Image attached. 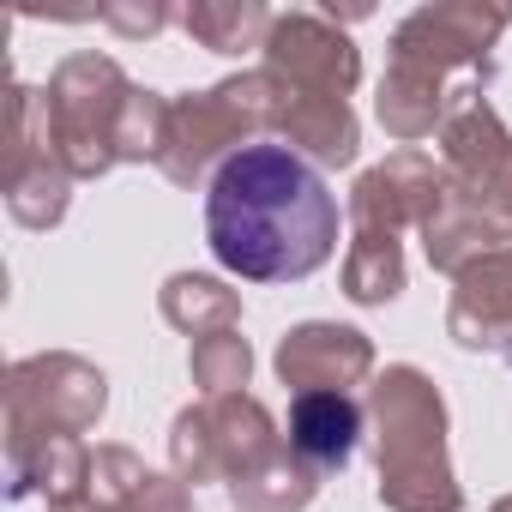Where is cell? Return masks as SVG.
I'll use <instances>...</instances> for the list:
<instances>
[{
	"mask_svg": "<svg viewBox=\"0 0 512 512\" xmlns=\"http://www.w3.org/2000/svg\"><path fill=\"white\" fill-rule=\"evenodd\" d=\"M205 241L241 284H302L338 253V199L308 157L253 139L205 187Z\"/></svg>",
	"mask_w": 512,
	"mask_h": 512,
	"instance_id": "6da1fadb",
	"label": "cell"
},
{
	"mask_svg": "<svg viewBox=\"0 0 512 512\" xmlns=\"http://www.w3.org/2000/svg\"><path fill=\"white\" fill-rule=\"evenodd\" d=\"M368 422L380 446V506L386 512H464V488L446 458L440 386L398 362L368 386Z\"/></svg>",
	"mask_w": 512,
	"mask_h": 512,
	"instance_id": "7a4b0ae2",
	"label": "cell"
},
{
	"mask_svg": "<svg viewBox=\"0 0 512 512\" xmlns=\"http://www.w3.org/2000/svg\"><path fill=\"white\" fill-rule=\"evenodd\" d=\"M43 97H49L55 163L73 181L109 175L121 163V115L133 103V79L109 55H67Z\"/></svg>",
	"mask_w": 512,
	"mask_h": 512,
	"instance_id": "3957f363",
	"label": "cell"
},
{
	"mask_svg": "<svg viewBox=\"0 0 512 512\" xmlns=\"http://www.w3.org/2000/svg\"><path fill=\"white\" fill-rule=\"evenodd\" d=\"M278 452V428L272 410L247 392L229 398H199L175 416L169 428V458L181 482H241L247 470H260Z\"/></svg>",
	"mask_w": 512,
	"mask_h": 512,
	"instance_id": "277c9868",
	"label": "cell"
},
{
	"mask_svg": "<svg viewBox=\"0 0 512 512\" xmlns=\"http://www.w3.org/2000/svg\"><path fill=\"white\" fill-rule=\"evenodd\" d=\"M109 410V380L85 356H25L7 368V440L25 434H85Z\"/></svg>",
	"mask_w": 512,
	"mask_h": 512,
	"instance_id": "5b68a950",
	"label": "cell"
},
{
	"mask_svg": "<svg viewBox=\"0 0 512 512\" xmlns=\"http://www.w3.org/2000/svg\"><path fill=\"white\" fill-rule=\"evenodd\" d=\"M266 73L290 97H344L350 103V91L362 79V55L326 13H278V25L266 37Z\"/></svg>",
	"mask_w": 512,
	"mask_h": 512,
	"instance_id": "8992f818",
	"label": "cell"
},
{
	"mask_svg": "<svg viewBox=\"0 0 512 512\" xmlns=\"http://www.w3.org/2000/svg\"><path fill=\"white\" fill-rule=\"evenodd\" d=\"M506 25H512V7H416L392 31V61L452 85V73L488 67V49Z\"/></svg>",
	"mask_w": 512,
	"mask_h": 512,
	"instance_id": "52a82bcc",
	"label": "cell"
},
{
	"mask_svg": "<svg viewBox=\"0 0 512 512\" xmlns=\"http://www.w3.org/2000/svg\"><path fill=\"white\" fill-rule=\"evenodd\" d=\"M440 193H446V169L428 151L404 145L350 187V217H356V229H380V235H398L404 223L422 229L434 217Z\"/></svg>",
	"mask_w": 512,
	"mask_h": 512,
	"instance_id": "ba28073f",
	"label": "cell"
},
{
	"mask_svg": "<svg viewBox=\"0 0 512 512\" xmlns=\"http://www.w3.org/2000/svg\"><path fill=\"white\" fill-rule=\"evenodd\" d=\"M440 169H446L452 187H464V193H476V199H494V187H500L506 169H512V133H506V121L482 103L476 85H464L458 103H452V115L440 121Z\"/></svg>",
	"mask_w": 512,
	"mask_h": 512,
	"instance_id": "9c48e42d",
	"label": "cell"
},
{
	"mask_svg": "<svg viewBox=\"0 0 512 512\" xmlns=\"http://www.w3.org/2000/svg\"><path fill=\"white\" fill-rule=\"evenodd\" d=\"M278 374H284V386H296V398L302 392H350V386H362L374 374V344L356 326L308 320V326H290L284 332Z\"/></svg>",
	"mask_w": 512,
	"mask_h": 512,
	"instance_id": "30bf717a",
	"label": "cell"
},
{
	"mask_svg": "<svg viewBox=\"0 0 512 512\" xmlns=\"http://www.w3.org/2000/svg\"><path fill=\"white\" fill-rule=\"evenodd\" d=\"M452 284L458 290H452V308H446V332L464 350H488V356L512 362V247L464 266Z\"/></svg>",
	"mask_w": 512,
	"mask_h": 512,
	"instance_id": "8fae6325",
	"label": "cell"
},
{
	"mask_svg": "<svg viewBox=\"0 0 512 512\" xmlns=\"http://www.w3.org/2000/svg\"><path fill=\"white\" fill-rule=\"evenodd\" d=\"M422 247H428V266L434 272L458 278L464 266H476V260H488V253L512 247V229L500 223V211L488 199H476V193H464V187L446 181L434 217L422 223Z\"/></svg>",
	"mask_w": 512,
	"mask_h": 512,
	"instance_id": "7c38bea8",
	"label": "cell"
},
{
	"mask_svg": "<svg viewBox=\"0 0 512 512\" xmlns=\"http://www.w3.org/2000/svg\"><path fill=\"white\" fill-rule=\"evenodd\" d=\"M85 482H91V446L79 434H25V440H7V494L13 500L43 494L55 506V500L85 494Z\"/></svg>",
	"mask_w": 512,
	"mask_h": 512,
	"instance_id": "4fadbf2b",
	"label": "cell"
},
{
	"mask_svg": "<svg viewBox=\"0 0 512 512\" xmlns=\"http://www.w3.org/2000/svg\"><path fill=\"white\" fill-rule=\"evenodd\" d=\"M362 440V404L350 392H302L290 404V452L320 476L344 470Z\"/></svg>",
	"mask_w": 512,
	"mask_h": 512,
	"instance_id": "5bb4252c",
	"label": "cell"
},
{
	"mask_svg": "<svg viewBox=\"0 0 512 512\" xmlns=\"http://www.w3.org/2000/svg\"><path fill=\"white\" fill-rule=\"evenodd\" d=\"M278 133L290 139L296 157H308L314 169H344L356 163L362 151V127H356V109L344 97H290L284 91V109H278Z\"/></svg>",
	"mask_w": 512,
	"mask_h": 512,
	"instance_id": "9a60e30c",
	"label": "cell"
},
{
	"mask_svg": "<svg viewBox=\"0 0 512 512\" xmlns=\"http://www.w3.org/2000/svg\"><path fill=\"white\" fill-rule=\"evenodd\" d=\"M458 91L464 85H446V79H434V73H416V67H386V79H380V127L398 139V145H416V139H428L446 115H452V103H458Z\"/></svg>",
	"mask_w": 512,
	"mask_h": 512,
	"instance_id": "2e32d148",
	"label": "cell"
},
{
	"mask_svg": "<svg viewBox=\"0 0 512 512\" xmlns=\"http://www.w3.org/2000/svg\"><path fill=\"white\" fill-rule=\"evenodd\" d=\"M157 308H163V320H169L175 332H187L193 344L241 326V296H235L223 278H205V272H175V278L163 284Z\"/></svg>",
	"mask_w": 512,
	"mask_h": 512,
	"instance_id": "e0dca14e",
	"label": "cell"
},
{
	"mask_svg": "<svg viewBox=\"0 0 512 512\" xmlns=\"http://www.w3.org/2000/svg\"><path fill=\"white\" fill-rule=\"evenodd\" d=\"M320 494V470L302 464L290 446H278L260 470H247L241 482H229L235 512H302Z\"/></svg>",
	"mask_w": 512,
	"mask_h": 512,
	"instance_id": "ac0fdd59",
	"label": "cell"
},
{
	"mask_svg": "<svg viewBox=\"0 0 512 512\" xmlns=\"http://www.w3.org/2000/svg\"><path fill=\"white\" fill-rule=\"evenodd\" d=\"M181 25L211 55H241V49H266L278 13H266L260 0H193V7L181 13Z\"/></svg>",
	"mask_w": 512,
	"mask_h": 512,
	"instance_id": "d6986e66",
	"label": "cell"
},
{
	"mask_svg": "<svg viewBox=\"0 0 512 512\" xmlns=\"http://www.w3.org/2000/svg\"><path fill=\"white\" fill-rule=\"evenodd\" d=\"M344 296L362 308H386L404 296V247L398 235L380 229H356L350 253H344Z\"/></svg>",
	"mask_w": 512,
	"mask_h": 512,
	"instance_id": "ffe728a7",
	"label": "cell"
},
{
	"mask_svg": "<svg viewBox=\"0 0 512 512\" xmlns=\"http://www.w3.org/2000/svg\"><path fill=\"white\" fill-rule=\"evenodd\" d=\"M67 205H73V175L61 163H43V169H31L25 181L7 187V211L25 229H55L67 217Z\"/></svg>",
	"mask_w": 512,
	"mask_h": 512,
	"instance_id": "44dd1931",
	"label": "cell"
},
{
	"mask_svg": "<svg viewBox=\"0 0 512 512\" xmlns=\"http://www.w3.org/2000/svg\"><path fill=\"white\" fill-rule=\"evenodd\" d=\"M187 368H193V386H199L205 398H229V392L247 386V374H253V350H247L241 332H217V338H199V344H193Z\"/></svg>",
	"mask_w": 512,
	"mask_h": 512,
	"instance_id": "7402d4cb",
	"label": "cell"
},
{
	"mask_svg": "<svg viewBox=\"0 0 512 512\" xmlns=\"http://www.w3.org/2000/svg\"><path fill=\"white\" fill-rule=\"evenodd\" d=\"M163 145H169V103L133 85V103L121 115V163H163Z\"/></svg>",
	"mask_w": 512,
	"mask_h": 512,
	"instance_id": "603a6c76",
	"label": "cell"
},
{
	"mask_svg": "<svg viewBox=\"0 0 512 512\" xmlns=\"http://www.w3.org/2000/svg\"><path fill=\"white\" fill-rule=\"evenodd\" d=\"M145 458L139 452H127V446H97L91 452V482H85V494L103 506V512H127V500L145 488Z\"/></svg>",
	"mask_w": 512,
	"mask_h": 512,
	"instance_id": "cb8c5ba5",
	"label": "cell"
},
{
	"mask_svg": "<svg viewBox=\"0 0 512 512\" xmlns=\"http://www.w3.org/2000/svg\"><path fill=\"white\" fill-rule=\"evenodd\" d=\"M103 19H109L121 37H157L175 13H169V7H103Z\"/></svg>",
	"mask_w": 512,
	"mask_h": 512,
	"instance_id": "d4e9b609",
	"label": "cell"
},
{
	"mask_svg": "<svg viewBox=\"0 0 512 512\" xmlns=\"http://www.w3.org/2000/svg\"><path fill=\"white\" fill-rule=\"evenodd\" d=\"M488 205H494V211H500V223L512 229V169H506V181L494 187V199H488Z\"/></svg>",
	"mask_w": 512,
	"mask_h": 512,
	"instance_id": "484cf974",
	"label": "cell"
},
{
	"mask_svg": "<svg viewBox=\"0 0 512 512\" xmlns=\"http://www.w3.org/2000/svg\"><path fill=\"white\" fill-rule=\"evenodd\" d=\"M49 512H103V506H97V500H91V494H73V500H55V506H49Z\"/></svg>",
	"mask_w": 512,
	"mask_h": 512,
	"instance_id": "4316f807",
	"label": "cell"
},
{
	"mask_svg": "<svg viewBox=\"0 0 512 512\" xmlns=\"http://www.w3.org/2000/svg\"><path fill=\"white\" fill-rule=\"evenodd\" d=\"M488 512H512V494H506V500H494V506H488Z\"/></svg>",
	"mask_w": 512,
	"mask_h": 512,
	"instance_id": "83f0119b",
	"label": "cell"
}]
</instances>
